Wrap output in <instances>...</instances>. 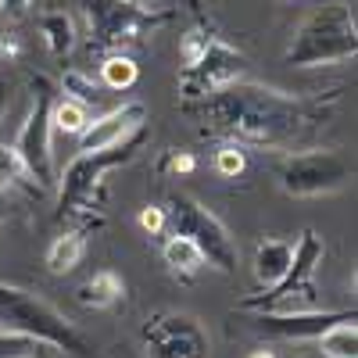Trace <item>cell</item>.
<instances>
[{"label":"cell","instance_id":"1","mask_svg":"<svg viewBox=\"0 0 358 358\" xmlns=\"http://www.w3.org/2000/svg\"><path fill=\"white\" fill-rule=\"evenodd\" d=\"M337 101V97H334ZM334 101H308L294 97L273 86H258L251 79L233 83L208 101L194 104L197 122L208 136H219L222 143L236 147H262V151H287L312 133Z\"/></svg>","mask_w":358,"mask_h":358},{"label":"cell","instance_id":"2","mask_svg":"<svg viewBox=\"0 0 358 358\" xmlns=\"http://www.w3.org/2000/svg\"><path fill=\"white\" fill-rule=\"evenodd\" d=\"M355 54H358L355 11L341 0H330V4L312 8L297 22L283 62L294 69H326V65L351 62Z\"/></svg>","mask_w":358,"mask_h":358},{"label":"cell","instance_id":"3","mask_svg":"<svg viewBox=\"0 0 358 358\" xmlns=\"http://www.w3.org/2000/svg\"><path fill=\"white\" fill-rule=\"evenodd\" d=\"M140 143H143V133H136L133 140L118 143V147H108V151L76 155V158L65 165L62 179H57V208H62V215L83 219L79 229L101 226L104 215L94 212V208H101V197H104V176L115 172L118 165L133 162Z\"/></svg>","mask_w":358,"mask_h":358},{"label":"cell","instance_id":"4","mask_svg":"<svg viewBox=\"0 0 358 358\" xmlns=\"http://www.w3.org/2000/svg\"><path fill=\"white\" fill-rule=\"evenodd\" d=\"M326 255V244L315 229H305L294 241V262L287 276L262 294H251L241 301V312H319V287L315 273Z\"/></svg>","mask_w":358,"mask_h":358},{"label":"cell","instance_id":"5","mask_svg":"<svg viewBox=\"0 0 358 358\" xmlns=\"http://www.w3.org/2000/svg\"><path fill=\"white\" fill-rule=\"evenodd\" d=\"M0 326L15 330V334H25L33 341H43L50 348L90 355V344L83 341V334L62 312L54 305H47L40 294H29L22 287H11V283H0Z\"/></svg>","mask_w":358,"mask_h":358},{"label":"cell","instance_id":"6","mask_svg":"<svg viewBox=\"0 0 358 358\" xmlns=\"http://www.w3.org/2000/svg\"><path fill=\"white\" fill-rule=\"evenodd\" d=\"M83 15L90 25V43L111 54H122L126 47L140 43L169 18L140 0H83Z\"/></svg>","mask_w":358,"mask_h":358},{"label":"cell","instance_id":"7","mask_svg":"<svg viewBox=\"0 0 358 358\" xmlns=\"http://www.w3.org/2000/svg\"><path fill=\"white\" fill-rule=\"evenodd\" d=\"M165 222L169 233L187 236V241L197 244L204 265L219 268V273H236V241L222 226V219L208 212L201 201H194L190 194H172L165 204Z\"/></svg>","mask_w":358,"mask_h":358},{"label":"cell","instance_id":"8","mask_svg":"<svg viewBox=\"0 0 358 358\" xmlns=\"http://www.w3.org/2000/svg\"><path fill=\"white\" fill-rule=\"evenodd\" d=\"M276 183L290 197H322L337 194L351 183V165L341 151H290L276 165Z\"/></svg>","mask_w":358,"mask_h":358},{"label":"cell","instance_id":"9","mask_svg":"<svg viewBox=\"0 0 358 358\" xmlns=\"http://www.w3.org/2000/svg\"><path fill=\"white\" fill-rule=\"evenodd\" d=\"M248 72H251L248 57L233 43H226L222 36H215L194 65L179 69L176 90H179V97H183L187 104H197V101H208L212 94H219V90L233 86V83H244Z\"/></svg>","mask_w":358,"mask_h":358},{"label":"cell","instance_id":"10","mask_svg":"<svg viewBox=\"0 0 358 358\" xmlns=\"http://www.w3.org/2000/svg\"><path fill=\"white\" fill-rule=\"evenodd\" d=\"M50 108H54V90L47 79L33 83V104H29L25 122L15 133V151L25 162L29 179H36L43 190L54 187V136H50Z\"/></svg>","mask_w":358,"mask_h":358},{"label":"cell","instance_id":"11","mask_svg":"<svg viewBox=\"0 0 358 358\" xmlns=\"http://www.w3.org/2000/svg\"><path fill=\"white\" fill-rule=\"evenodd\" d=\"M147 358H208V334L187 312H158L143 322Z\"/></svg>","mask_w":358,"mask_h":358},{"label":"cell","instance_id":"12","mask_svg":"<svg viewBox=\"0 0 358 358\" xmlns=\"http://www.w3.org/2000/svg\"><path fill=\"white\" fill-rule=\"evenodd\" d=\"M147 129V104L129 101L122 108H111L97 118H90V126L76 136L79 140V155H94V151H108V147H118L133 140L136 133Z\"/></svg>","mask_w":358,"mask_h":358},{"label":"cell","instance_id":"13","mask_svg":"<svg viewBox=\"0 0 358 358\" xmlns=\"http://www.w3.org/2000/svg\"><path fill=\"white\" fill-rule=\"evenodd\" d=\"M341 319H355L351 312H255L251 326L265 337L280 341H315L322 330H330Z\"/></svg>","mask_w":358,"mask_h":358},{"label":"cell","instance_id":"14","mask_svg":"<svg viewBox=\"0 0 358 358\" xmlns=\"http://www.w3.org/2000/svg\"><path fill=\"white\" fill-rule=\"evenodd\" d=\"M294 262V241H283V236H265V241H258L255 248V262H251V273H255V283L262 290L276 287L287 268Z\"/></svg>","mask_w":358,"mask_h":358},{"label":"cell","instance_id":"15","mask_svg":"<svg viewBox=\"0 0 358 358\" xmlns=\"http://www.w3.org/2000/svg\"><path fill=\"white\" fill-rule=\"evenodd\" d=\"M126 297V280L115 273V268H97L90 280L79 283L76 290V301L83 308H111Z\"/></svg>","mask_w":358,"mask_h":358},{"label":"cell","instance_id":"16","mask_svg":"<svg viewBox=\"0 0 358 358\" xmlns=\"http://www.w3.org/2000/svg\"><path fill=\"white\" fill-rule=\"evenodd\" d=\"M36 29H40V40H43V47L50 50V54H57V57H65L72 47H76V22H72V15L69 11H43L40 18H36Z\"/></svg>","mask_w":358,"mask_h":358},{"label":"cell","instance_id":"17","mask_svg":"<svg viewBox=\"0 0 358 358\" xmlns=\"http://www.w3.org/2000/svg\"><path fill=\"white\" fill-rule=\"evenodd\" d=\"M86 255V229H69L62 236H54L47 248V268L54 276H69L72 268L83 262Z\"/></svg>","mask_w":358,"mask_h":358},{"label":"cell","instance_id":"18","mask_svg":"<svg viewBox=\"0 0 358 358\" xmlns=\"http://www.w3.org/2000/svg\"><path fill=\"white\" fill-rule=\"evenodd\" d=\"M162 258H165V265L172 268V273H176V276H183V280L204 268V255L197 251V244L187 241V236H176V233L162 244Z\"/></svg>","mask_w":358,"mask_h":358},{"label":"cell","instance_id":"19","mask_svg":"<svg viewBox=\"0 0 358 358\" xmlns=\"http://www.w3.org/2000/svg\"><path fill=\"white\" fill-rule=\"evenodd\" d=\"M90 108L72 101V97H54V108H50V136H79L86 126H90Z\"/></svg>","mask_w":358,"mask_h":358},{"label":"cell","instance_id":"20","mask_svg":"<svg viewBox=\"0 0 358 358\" xmlns=\"http://www.w3.org/2000/svg\"><path fill=\"white\" fill-rule=\"evenodd\" d=\"M319 351L326 358H358V326L355 319H341L330 330H322L319 337Z\"/></svg>","mask_w":358,"mask_h":358},{"label":"cell","instance_id":"21","mask_svg":"<svg viewBox=\"0 0 358 358\" xmlns=\"http://www.w3.org/2000/svg\"><path fill=\"white\" fill-rule=\"evenodd\" d=\"M140 79V69L129 54H108L104 65H101V86L104 90H129L136 86Z\"/></svg>","mask_w":358,"mask_h":358},{"label":"cell","instance_id":"22","mask_svg":"<svg viewBox=\"0 0 358 358\" xmlns=\"http://www.w3.org/2000/svg\"><path fill=\"white\" fill-rule=\"evenodd\" d=\"M62 94L72 97V101H79V104H86V108H94V104H101V97H104V86L94 83V76H86L83 69H65V76H62Z\"/></svg>","mask_w":358,"mask_h":358},{"label":"cell","instance_id":"23","mask_svg":"<svg viewBox=\"0 0 358 358\" xmlns=\"http://www.w3.org/2000/svg\"><path fill=\"white\" fill-rule=\"evenodd\" d=\"M50 344L43 341H33L25 334H15V330H0V358H50Z\"/></svg>","mask_w":358,"mask_h":358},{"label":"cell","instance_id":"24","mask_svg":"<svg viewBox=\"0 0 358 358\" xmlns=\"http://www.w3.org/2000/svg\"><path fill=\"white\" fill-rule=\"evenodd\" d=\"M215 36H219V33H215L212 25H204V22L190 25L187 33L179 36V62H183V65H194L197 57H201V54L208 50V43H212Z\"/></svg>","mask_w":358,"mask_h":358},{"label":"cell","instance_id":"25","mask_svg":"<svg viewBox=\"0 0 358 358\" xmlns=\"http://www.w3.org/2000/svg\"><path fill=\"white\" fill-rule=\"evenodd\" d=\"M29 179V172H25V162H22V155L15 151V143H4L0 140V190H11V187H18V183H25Z\"/></svg>","mask_w":358,"mask_h":358},{"label":"cell","instance_id":"26","mask_svg":"<svg viewBox=\"0 0 358 358\" xmlns=\"http://www.w3.org/2000/svg\"><path fill=\"white\" fill-rule=\"evenodd\" d=\"M215 172L222 179H236L244 172V147H236V143H222L219 151H215Z\"/></svg>","mask_w":358,"mask_h":358},{"label":"cell","instance_id":"27","mask_svg":"<svg viewBox=\"0 0 358 358\" xmlns=\"http://www.w3.org/2000/svg\"><path fill=\"white\" fill-rule=\"evenodd\" d=\"M140 226H143L147 233H151V236L165 233V229H169V222H165V208H158V204L140 208Z\"/></svg>","mask_w":358,"mask_h":358},{"label":"cell","instance_id":"28","mask_svg":"<svg viewBox=\"0 0 358 358\" xmlns=\"http://www.w3.org/2000/svg\"><path fill=\"white\" fill-rule=\"evenodd\" d=\"M22 50H25V43H22V36H18V33H0V57H4L8 65H11V62H18Z\"/></svg>","mask_w":358,"mask_h":358},{"label":"cell","instance_id":"29","mask_svg":"<svg viewBox=\"0 0 358 358\" xmlns=\"http://www.w3.org/2000/svg\"><path fill=\"white\" fill-rule=\"evenodd\" d=\"M165 172H194V155L190 151H172L165 162H162Z\"/></svg>","mask_w":358,"mask_h":358},{"label":"cell","instance_id":"30","mask_svg":"<svg viewBox=\"0 0 358 358\" xmlns=\"http://www.w3.org/2000/svg\"><path fill=\"white\" fill-rule=\"evenodd\" d=\"M29 8H33V0H0V15L8 18H22L29 15Z\"/></svg>","mask_w":358,"mask_h":358},{"label":"cell","instance_id":"31","mask_svg":"<svg viewBox=\"0 0 358 358\" xmlns=\"http://www.w3.org/2000/svg\"><path fill=\"white\" fill-rule=\"evenodd\" d=\"M4 111H8V79L0 76V122H4Z\"/></svg>","mask_w":358,"mask_h":358},{"label":"cell","instance_id":"32","mask_svg":"<svg viewBox=\"0 0 358 358\" xmlns=\"http://www.w3.org/2000/svg\"><path fill=\"white\" fill-rule=\"evenodd\" d=\"M248 358H276V355H273V351H251Z\"/></svg>","mask_w":358,"mask_h":358},{"label":"cell","instance_id":"33","mask_svg":"<svg viewBox=\"0 0 358 358\" xmlns=\"http://www.w3.org/2000/svg\"><path fill=\"white\" fill-rule=\"evenodd\" d=\"M0 212H4V190H0Z\"/></svg>","mask_w":358,"mask_h":358},{"label":"cell","instance_id":"34","mask_svg":"<svg viewBox=\"0 0 358 358\" xmlns=\"http://www.w3.org/2000/svg\"><path fill=\"white\" fill-rule=\"evenodd\" d=\"M140 4H147V8H155V0H140Z\"/></svg>","mask_w":358,"mask_h":358}]
</instances>
